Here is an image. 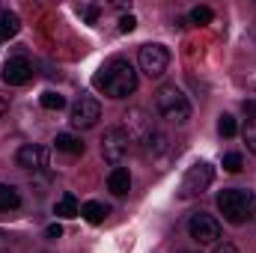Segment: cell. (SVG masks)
Listing matches in <instances>:
<instances>
[{
  "instance_id": "e0dca14e",
  "label": "cell",
  "mask_w": 256,
  "mask_h": 253,
  "mask_svg": "<svg viewBox=\"0 0 256 253\" xmlns=\"http://www.w3.org/2000/svg\"><path fill=\"white\" fill-rule=\"evenodd\" d=\"M21 206V194L12 185H0V212H15Z\"/></svg>"
},
{
  "instance_id": "603a6c76",
  "label": "cell",
  "mask_w": 256,
  "mask_h": 253,
  "mask_svg": "<svg viewBox=\"0 0 256 253\" xmlns=\"http://www.w3.org/2000/svg\"><path fill=\"white\" fill-rule=\"evenodd\" d=\"M244 143L250 146V152H256V116L248 122V128H244Z\"/></svg>"
},
{
  "instance_id": "ffe728a7",
  "label": "cell",
  "mask_w": 256,
  "mask_h": 253,
  "mask_svg": "<svg viewBox=\"0 0 256 253\" xmlns=\"http://www.w3.org/2000/svg\"><path fill=\"white\" fill-rule=\"evenodd\" d=\"M218 131H220L224 137H236V131H238V122H236V116L224 114V116L218 120Z\"/></svg>"
},
{
  "instance_id": "6da1fadb",
  "label": "cell",
  "mask_w": 256,
  "mask_h": 253,
  "mask_svg": "<svg viewBox=\"0 0 256 253\" xmlns=\"http://www.w3.org/2000/svg\"><path fill=\"white\" fill-rule=\"evenodd\" d=\"M92 86L102 90L108 98H128L137 90V72H134V66L128 63V60L114 57V60H108L96 72Z\"/></svg>"
},
{
  "instance_id": "5b68a950",
  "label": "cell",
  "mask_w": 256,
  "mask_h": 253,
  "mask_svg": "<svg viewBox=\"0 0 256 253\" xmlns=\"http://www.w3.org/2000/svg\"><path fill=\"white\" fill-rule=\"evenodd\" d=\"M137 63H140V72H146L149 78H161L170 66V54L164 45L152 42V45H143L140 54H137Z\"/></svg>"
},
{
  "instance_id": "d4e9b609",
  "label": "cell",
  "mask_w": 256,
  "mask_h": 253,
  "mask_svg": "<svg viewBox=\"0 0 256 253\" xmlns=\"http://www.w3.org/2000/svg\"><path fill=\"white\" fill-rule=\"evenodd\" d=\"M80 15H84L90 24H96V21H98V9H96V6H84V9H80Z\"/></svg>"
},
{
  "instance_id": "2e32d148",
  "label": "cell",
  "mask_w": 256,
  "mask_h": 253,
  "mask_svg": "<svg viewBox=\"0 0 256 253\" xmlns=\"http://www.w3.org/2000/svg\"><path fill=\"white\" fill-rule=\"evenodd\" d=\"M54 214H57V218H78V214H80L74 194H63V196L57 200V206H54Z\"/></svg>"
},
{
  "instance_id": "83f0119b",
  "label": "cell",
  "mask_w": 256,
  "mask_h": 253,
  "mask_svg": "<svg viewBox=\"0 0 256 253\" xmlns=\"http://www.w3.org/2000/svg\"><path fill=\"white\" fill-rule=\"evenodd\" d=\"M6 110H9V96H3V92H0V116H3Z\"/></svg>"
},
{
  "instance_id": "4dcf8cb0",
  "label": "cell",
  "mask_w": 256,
  "mask_h": 253,
  "mask_svg": "<svg viewBox=\"0 0 256 253\" xmlns=\"http://www.w3.org/2000/svg\"><path fill=\"white\" fill-rule=\"evenodd\" d=\"M0 244H3V232H0Z\"/></svg>"
},
{
  "instance_id": "ac0fdd59",
  "label": "cell",
  "mask_w": 256,
  "mask_h": 253,
  "mask_svg": "<svg viewBox=\"0 0 256 253\" xmlns=\"http://www.w3.org/2000/svg\"><path fill=\"white\" fill-rule=\"evenodd\" d=\"M54 146H57L60 152H68V155H80V152H84V143H80L74 134H57Z\"/></svg>"
},
{
  "instance_id": "7402d4cb",
  "label": "cell",
  "mask_w": 256,
  "mask_h": 253,
  "mask_svg": "<svg viewBox=\"0 0 256 253\" xmlns=\"http://www.w3.org/2000/svg\"><path fill=\"white\" fill-rule=\"evenodd\" d=\"M212 18H214V12H212L208 6H194L191 9V21L194 24H212Z\"/></svg>"
},
{
  "instance_id": "4316f807",
  "label": "cell",
  "mask_w": 256,
  "mask_h": 253,
  "mask_svg": "<svg viewBox=\"0 0 256 253\" xmlns=\"http://www.w3.org/2000/svg\"><path fill=\"white\" fill-rule=\"evenodd\" d=\"M212 253H238V248H236V244H226V242H224V244H218V248H214Z\"/></svg>"
},
{
  "instance_id": "f1b7e54d",
  "label": "cell",
  "mask_w": 256,
  "mask_h": 253,
  "mask_svg": "<svg viewBox=\"0 0 256 253\" xmlns=\"http://www.w3.org/2000/svg\"><path fill=\"white\" fill-rule=\"evenodd\" d=\"M244 110H248V114H254V116H256V102H248V104H244Z\"/></svg>"
},
{
  "instance_id": "8fae6325",
  "label": "cell",
  "mask_w": 256,
  "mask_h": 253,
  "mask_svg": "<svg viewBox=\"0 0 256 253\" xmlns=\"http://www.w3.org/2000/svg\"><path fill=\"white\" fill-rule=\"evenodd\" d=\"M33 78V66L27 57H12L9 63L3 66V80L9 84V86H21V84H27Z\"/></svg>"
},
{
  "instance_id": "7c38bea8",
  "label": "cell",
  "mask_w": 256,
  "mask_h": 253,
  "mask_svg": "<svg viewBox=\"0 0 256 253\" xmlns=\"http://www.w3.org/2000/svg\"><path fill=\"white\" fill-rule=\"evenodd\" d=\"M143 155L152 161V164H161L167 155H170V137L164 131H155L146 143H143Z\"/></svg>"
},
{
  "instance_id": "3957f363",
  "label": "cell",
  "mask_w": 256,
  "mask_h": 253,
  "mask_svg": "<svg viewBox=\"0 0 256 253\" xmlns=\"http://www.w3.org/2000/svg\"><path fill=\"white\" fill-rule=\"evenodd\" d=\"M218 208L230 224H244L256 214V194L248 188H226L218 194Z\"/></svg>"
},
{
  "instance_id": "9c48e42d",
  "label": "cell",
  "mask_w": 256,
  "mask_h": 253,
  "mask_svg": "<svg viewBox=\"0 0 256 253\" xmlns=\"http://www.w3.org/2000/svg\"><path fill=\"white\" fill-rule=\"evenodd\" d=\"M98 120H102V104H98L96 98H90V96L78 98L74 108H72V114H68L72 128H92Z\"/></svg>"
},
{
  "instance_id": "d6986e66",
  "label": "cell",
  "mask_w": 256,
  "mask_h": 253,
  "mask_svg": "<svg viewBox=\"0 0 256 253\" xmlns=\"http://www.w3.org/2000/svg\"><path fill=\"white\" fill-rule=\"evenodd\" d=\"M42 108L45 110H60V108H66V98L60 96V92H54V90H48V92H42Z\"/></svg>"
},
{
  "instance_id": "52a82bcc",
  "label": "cell",
  "mask_w": 256,
  "mask_h": 253,
  "mask_svg": "<svg viewBox=\"0 0 256 253\" xmlns=\"http://www.w3.org/2000/svg\"><path fill=\"white\" fill-rule=\"evenodd\" d=\"M188 232H191L194 242H200V244H214L220 238V220L206 214V212H196L188 220Z\"/></svg>"
},
{
  "instance_id": "4fadbf2b",
  "label": "cell",
  "mask_w": 256,
  "mask_h": 253,
  "mask_svg": "<svg viewBox=\"0 0 256 253\" xmlns=\"http://www.w3.org/2000/svg\"><path fill=\"white\" fill-rule=\"evenodd\" d=\"M108 188L116 196H126L128 190H131V173H128L126 167H114L110 176H108Z\"/></svg>"
},
{
  "instance_id": "8992f818",
  "label": "cell",
  "mask_w": 256,
  "mask_h": 253,
  "mask_svg": "<svg viewBox=\"0 0 256 253\" xmlns=\"http://www.w3.org/2000/svg\"><path fill=\"white\" fill-rule=\"evenodd\" d=\"M122 131L128 134L131 143H140V146H143L158 128L152 126V116H149L143 108H131V110L126 114V126H122Z\"/></svg>"
},
{
  "instance_id": "30bf717a",
  "label": "cell",
  "mask_w": 256,
  "mask_h": 253,
  "mask_svg": "<svg viewBox=\"0 0 256 253\" xmlns=\"http://www.w3.org/2000/svg\"><path fill=\"white\" fill-rule=\"evenodd\" d=\"M15 164L21 170H42V167H48V149L45 146H36V143H27V146L18 149Z\"/></svg>"
},
{
  "instance_id": "9a60e30c",
  "label": "cell",
  "mask_w": 256,
  "mask_h": 253,
  "mask_svg": "<svg viewBox=\"0 0 256 253\" xmlns=\"http://www.w3.org/2000/svg\"><path fill=\"white\" fill-rule=\"evenodd\" d=\"M80 214L86 218V224H102V220H104V218L110 214V208H108L104 202H96V200H92V202H84Z\"/></svg>"
},
{
  "instance_id": "7a4b0ae2",
  "label": "cell",
  "mask_w": 256,
  "mask_h": 253,
  "mask_svg": "<svg viewBox=\"0 0 256 253\" xmlns=\"http://www.w3.org/2000/svg\"><path fill=\"white\" fill-rule=\"evenodd\" d=\"M155 108H158V114H161L167 122H173V126H185V122L191 120V102H188V96H185L176 84H161V86H158V92H155Z\"/></svg>"
},
{
  "instance_id": "277c9868",
  "label": "cell",
  "mask_w": 256,
  "mask_h": 253,
  "mask_svg": "<svg viewBox=\"0 0 256 253\" xmlns=\"http://www.w3.org/2000/svg\"><path fill=\"white\" fill-rule=\"evenodd\" d=\"M212 179H214V170H212L206 161L194 164V167H188V173H185V179H182V185H179V196H182V200L200 196L202 190L212 185Z\"/></svg>"
},
{
  "instance_id": "484cf974",
  "label": "cell",
  "mask_w": 256,
  "mask_h": 253,
  "mask_svg": "<svg viewBox=\"0 0 256 253\" xmlns=\"http://www.w3.org/2000/svg\"><path fill=\"white\" fill-rule=\"evenodd\" d=\"M45 236H48V238H60V236H63V226H60V224H51V226L45 230Z\"/></svg>"
},
{
  "instance_id": "ba28073f",
  "label": "cell",
  "mask_w": 256,
  "mask_h": 253,
  "mask_svg": "<svg viewBox=\"0 0 256 253\" xmlns=\"http://www.w3.org/2000/svg\"><path fill=\"white\" fill-rule=\"evenodd\" d=\"M128 149H131V140H128V134L122 128H108L104 131V137H102V158L108 164H120L128 155Z\"/></svg>"
},
{
  "instance_id": "f546056e",
  "label": "cell",
  "mask_w": 256,
  "mask_h": 253,
  "mask_svg": "<svg viewBox=\"0 0 256 253\" xmlns=\"http://www.w3.org/2000/svg\"><path fill=\"white\" fill-rule=\"evenodd\" d=\"M179 253H194V250H179Z\"/></svg>"
},
{
  "instance_id": "44dd1931",
  "label": "cell",
  "mask_w": 256,
  "mask_h": 253,
  "mask_svg": "<svg viewBox=\"0 0 256 253\" xmlns=\"http://www.w3.org/2000/svg\"><path fill=\"white\" fill-rule=\"evenodd\" d=\"M242 167H244V158H242L238 152H226V155H224V170H226V173H238Z\"/></svg>"
},
{
  "instance_id": "5bb4252c",
  "label": "cell",
  "mask_w": 256,
  "mask_h": 253,
  "mask_svg": "<svg viewBox=\"0 0 256 253\" xmlns=\"http://www.w3.org/2000/svg\"><path fill=\"white\" fill-rule=\"evenodd\" d=\"M21 30V21H18V15L15 12H0V42H6V39H12L15 33Z\"/></svg>"
},
{
  "instance_id": "cb8c5ba5",
  "label": "cell",
  "mask_w": 256,
  "mask_h": 253,
  "mask_svg": "<svg viewBox=\"0 0 256 253\" xmlns=\"http://www.w3.org/2000/svg\"><path fill=\"white\" fill-rule=\"evenodd\" d=\"M134 27H137V18L134 15H122L120 18V33H131Z\"/></svg>"
}]
</instances>
